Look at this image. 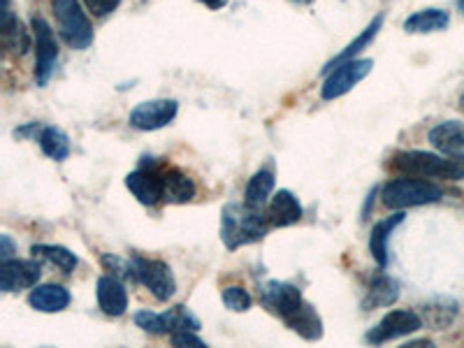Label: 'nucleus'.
Instances as JSON below:
<instances>
[{
    "label": "nucleus",
    "instance_id": "obj_36",
    "mask_svg": "<svg viewBox=\"0 0 464 348\" xmlns=\"http://www.w3.org/2000/svg\"><path fill=\"white\" fill-rule=\"evenodd\" d=\"M297 3H309V0H297Z\"/></svg>",
    "mask_w": 464,
    "mask_h": 348
},
{
    "label": "nucleus",
    "instance_id": "obj_20",
    "mask_svg": "<svg viewBox=\"0 0 464 348\" xmlns=\"http://www.w3.org/2000/svg\"><path fill=\"white\" fill-rule=\"evenodd\" d=\"M404 221V211H397L392 214L391 218H385V221L376 223L372 227V235H370V251L374 256L376 265L379 267H385L388 265V242H391V235L395 232V227Z\"/></svg>",
    "mask_w": 464,
    "mask_h": 348
},
{
    "label": "nucleus",
    "instance_id": "obj_10",
    "mask_svg": "<svg viewBox=\"0 0 464 348\" xmlns=\"http://www.w3.org/2000/svg\"><path fill=\"white\" fill-rule=\"evenodd\" d=\"M33 33H35V82L37 86H47L58 61L56 37L43 16L33 19Z\"/></svg>",
    "mask_w": 464,
    "mask_h": 348
},
{
    "label": "nucleus",
    "instance_id": "obj_7",
    "mask_svg": "<svg viewBox=\"0 0 464 348\" xmlns=\"http://www.w3.org/2000/svg\"><path fill=\"white\" fill-rule=\"evenodd\" d=\"M260 302H263L275 316H279L285 325H288V323L302 312V306L306 304L300 288L284 284V281H269V284H265L263 288H260Z\"/></svg>",
    "mask_w": 464,
    "mask_h": 348
},
{
    "label": "nucleus",
    "instance_id": "obj_4",
    "mask_svg": "<svg viewBox=\"0 0 464 348\" xmlns=\"http://www.w3.org/2000/svg\"><path fill=\"white\" fill-rule=\"evenodd\" d=\"M58 33L72 49H86L93 43V28L82 10L80 0H52Z\"/></svg>",
    "mask_w": 464,
    "mask_h": 348
},
{
    "label": "nucleus",
    "instance_id": "obj_11",
    "mask_svg": "<svg viewBox=\"0 0 464 348\" xmlns=\"http://www.w3.org/2000/svg\"><path fill=\"white\" fill-rule=\"evenodd\" d=\"M43 276V267L35 260H3L0 263V290L16 293L24 288H35Z\"/></svg>",
    "mask_w": 464,
    "mask_h": 348
},
{
    "label": "nucleus",
    "instance_id": "obj_14",
    "mask_svg": "<svg viewBox=\"0 0 464 348\" xmlns=\"http://www.w3.org/2000/svg\"><path fill=\"white\" fill-rule=\"evenodd\" d=\"M98 304L107 316H123L128 309V290L123 281L114 275H105L98 279Z\"/></svg>",
    "mask_w": 464,
    "mask_h": 348
},
{
    "label": "nucleus",
    "instance_id": "obj_25",
    "mask_svg": "<svg viewBox=\"0 0 464 348\" xmlns=\"http://www.w3.org/2000/svg\"><path fill=\"white\" fill-rule=\"evenodd\" d=\"M288 327L293 333L300 334L302 339H306V342H318V339L323 337V321L309 302H306V304L302 306V312L288 323Z\"/></svg>",
    "mask_w": 464,
    "mask_h": 348
},
{
    "label": "nucleus",
    "instance_id": "obj_35",
    "mask_svg": "<svg viewBox=\"0 0 464 348\" xmlns=\"http://www.w3.org/2000/svg\"><path fill=\"white\" fill-rule=\"evenodd\" d=\"M458 5H459V10H462V14H464V0H458Z\"/></svg>",
    "mask_w": 464,
    "mask_h": 348
},
{
    "label": "nucleus",
    "instance_id": "obj_28",
    "mask_svg": "<svg viewBox=\"0 0 464 348\" xmlns=\"http://www.w3.org/2000/svg\"><path fill=\"white\" fill-rule=\"evenodd\" d=\"M455 309L458 306L453 302H441V304H428L422 309L425 314V321L434 327V330H443L446 325H450V321L455 318Z\"/></svg>",
    "mask_w": 464,
    "mask_h": 348
},
{
    "label": "nucleus",
    "instance_id": "obj_34",
    "mask_svg": "<svg viewBox=\"0 0 464 348\" xmlns=\"http://www.w3.org/2000/svg\"><path fill=\"white\" fill-rule=\"evenodd\" d=\"M200 3H205V5L209 7V10H221V7L226 5L227 0H200Z\"/></svg>",
    "mask_w": 464,
    "mask_h": 348
},
{
    "label": "nucleus",
    "instance_id": "obj_29",
    "mask_svg": "<svg viewBox=\"0 0 464 348\" xmlns=\"http://www.w3.org/2000/svg\"><path fill=\"white\" fill-rule=\"evenodd\" d=\"M221 300H223V304H226L227 309L235 314L248 312V309H251V304H254L251 295H248L244 288H239V285H227V288H223Z\"/></svg>",
    "mask_w": 464,
    "mask_h": 348
},
{
    "label": "nucleus",
    "instance_id": "obj_1",
    "mask_svg": "<svg viewBox=\"0 0 464 348\" xmlns=\"http://www.w3.org/2000/svg\"><path fill=\"white\" fill-rule=\"evenodd\" d=\"M265 207H251L246 202H232L221 214V239L230 251L246 244L260 242L272 227Z\"/></svg>",
    "mask_w": 464,
    "mask_h": 348
},
{
    "label": "nucleus",
    "instance_id": "obj_26",
    "mask_svg": "<svg viewBox=\"0 0 464 348\" xmlns=\"http://www.w3.org/2000/svg\"><path fill=\"white\" fill-rule=\"evenodd\" d=\"M31 251H33V256H35V258L49 260V263L56 265L58 269H63V275H72L74 267L80 265L77 256H74L70 248L56 246V244H35Z\"/></svg>",
    "mask_w": 464,
    "mask_h": 348
},
{
    "label": "nucleus",
    "instance_id": "obj_3",
    "mask_svg": "<svg viewBox=\"0 0 464 348\" xmlns=\"http://www.w3.org/2000/svg\"><path fill=\"white\" fill-rule=\"evenodd\" d=\"M381 198H383V205L388 209H409V207L439 202L443 198V190L428 179L401 174L400 179H392L383 186Z\"/></svg>",
    "mask_w": 464,
    "mask_h": 348
},
{
    "label": "nucleus",
    "instance_id": "obj_21",
    "mask_svg": "<svg viewBox=\"0 0 464 348\" xmlns=\"http://www.w3.org/2000/svg\"><path fill=\"white\" fill-rule=\"evenodd\" d=\"M397 297H400V284L392 276L379 275L364 293L362 309L372 312V309H379V306H391L395 304Z\"/></svg>",
    "mask_w": 464,
    "mask_h": 348
},
{
    "label": "nucleus",
    "instance_id": "obj_17",
    "mask_svg": "<svg viewBox=\"0 0 464 348\" xmlns=\"http://www.w3.org/2000/svg\"><path fill=\"white\" fill-rule=\"evenodd\" d=\"M70 293L63 288V285H56V284H44V285H35L28 297L31 306L35 312H43V314H58L68 309L70 304Z\"/></svg>",
    "mask_w": 464,
    "mask_h": 348
},
{
    "label": "nucleus",
    "instance_id": "obj_30",
    "mask_svg": "<svg viewBox=\"0 0 464 348\" xmlns=\"http://www.w3.org/2000/svg\"><path fill=\"white\" fill-rule=\"evenodd\" d=\"M102 265H105V267L110 269V275L119 276V279H132V281H135L130 260H128V263H126V260L116 258V256L105 254V256H102Z\"/></svg>",
    "mask_w": 464,
    "mask_h": 348
},
{
    "label": "nucleus",
    "instance_id": "obj_2",
    "mask_svg": "<svg viewBox=\"0 0 464 348\" xmlns=\"http://www.w3.org/2000/svg\"><path fill=\"white\" fill-rule=\"evenodd\" d=\"M392 169L406 177H420V179H446L459 181L464 179V159L458 156H446V153H428V151H404L392 159Z\"/></svg>",
    "mask_w": 464,
    "mask_h": 348
},
{
    "label": "nucleus",
    "instance_id": "obj_8",
    "mask_svg": "<svg viewBox=\"0 0 464 348\" xmlns=\"http://www.w3.org/2000/svg\"><path fill=\"white\" fill-rule=\"evenodd\" d=\"M422 327V318L418 316L411 309H395V312L385 314L370 333H367V343H374V346H381V343H388L392 339L406 337V334L418 333Z\"/></svg>",
    "mask_w": 464,
    "mask_h": 348
},
{
    "label": "nucleus",
    "instance_id": "obj_23",
    "mask_svg": "<svg viewBox=\"0 0 464 348\" xmlns=\"http://www.w3.org/2000/svg\"><path fill=\"white\" fill-rule=\"evenodd\" d=\"M449 24H450L449 12L422 10L406 19L404 31L406 33H437V31H443V28H449Z\"/></svg>",
    "mask_w": 464,
    "mask_h": 348
},
{
    "label": "nucleus",
    "instance_id": "obj_33",
    "mask_svg": "<svg viewBox=\"0 0 464 348\" xmlns=\"http://www.w3.org/2000/svg\"><path fill=\"white\" fill-rule=\"evenodd\" d=\"M14 254V242L10 239V235H3L0 237V260H10Z\"/></svg>",
    "mask_w": 464,
    "mask_h": 348
},
{
    "label": "nucleus",
    "instance_id": "obj_9",
    "mask_svg": "<svg viewBox=\"0 0 464 348\" xmlns=\"http://www.w3.org/2000/svg\"><path fill=\"white\" fill-rule=\"evenodd\" d=\"M372 68H374V61H370V58H360V61L353 58V61L337 65L333 72L327 74L325 84H323V101H334V98L346 95L348 91L353 89L355 84H360L372 72Z\"/></svg>",
    "mask_w": 464,
    "mask_h": 348
},
{
    "label": "nucleus",
    "instance_id": "obj_5",
    "mask_svg": "<svg viewBox=\"0 0 464 348\" xmlns=\"http://www.w3.org/2000/svg\"><path fill=\"white\" fill-rule=\"evenodd\" d=\"M132 275L135 281H140L142 285H147L151 290V295L159 302L172 300V295L177 293V281H174L172 269L163 260H149L142 256H132Z\"/></svg>",
    "mask_w": 464,
    "mask_h": 348
},
{
    "label": "nucleus",
    "instance_id": "obj_19",
    "mask_svg": "<svg viewBox=\"0 0 464 348\" xmlns=\"http://www.w3.org/2000/svg\"><path fill=\"white\" fill-rule=\"evenodd\" d=\"M163 200L169 202V205H184V202H190L196 198V184L181 169L169 168L163 174Z\"/></svg>",
    "mask_w": 464,
    "mask_h": 348
},
{
    "label": "nucleus",
    "instance_id": "obj_13",
    "mask_svg": "<svg viewBox=\"0 0 464 348\" xmlns=\"http://www.w3.org/2000/svg\"><path fill=\"white\" fill-rule=\"evenodd\" d=\"M126 188L130 190L132 196L138 198V202L142 205L153 207L163 200V174H159L156 169H135L126 177Z\"/></svg>",
    "mask_w": 464,
    "mask_h": 348
},
{
    "label": "nucleus",
    "instance_id": "obj_31",
    "mask_svg": "<svg viewBox=\"0 0 464 348\" xmlns=\"http://www.w3.org/2000/svg\"><path fill=\"white\" fill-rule=\"evenodd\" d=\"M84 5L89 7L91 14L98 16V19H102V16L111 14L116 7L121 5V0H84Z\"/></svg>",
    "mask_w": 464,
    "mask_h": 348
},
{
    "label": "nucleus",
    "instance_id": "obj_12",
    "mask_svg": "<svg viewBox=\"0 0 464 348\" xmlns=\"http://www.w3.org/2000/svg\"><path fill=\"white\" fill-rule=\"evenodd\" d=\"M177 110H179L177 101H149L135 107L128 121L138 130H160L174 121Z\"/></svg>",
    "mask_w": 464,
    "mask_h": 348
},
{
    "label": "nucleus",
    "instance_id": "obj_18",
    "mask_svg": "<svg viewBox=\"0 0 464 348\" xmlns=\"http://www.w3.org/2000/svg\"><path fill=\"white\" fill-rule=\"evenodd\" d=\"M267 217L272 227H288L302 218V205L290 190H279L275 193L267 207Z\"/></svg>",
    "mask_w": 464,
    "mask_h": 348
},
{
    "label": "nucleus",
    "instance_id": "obj_27",
    "mask_svg": "<svg viewBox=\"0 0 464 348\" xmlns=\"http://www.w3.org/2000/svg\"><path fill=\"white\" fill-rule=\"evenodd\" d=\"M37 142L43 147L49 159L53 160H65L70 156V140L63 130H58L53 126H44L37 135Z\"/></svg>",
    "mask_w": 464,
    "mask_h": 348
},
{
    "label": "nucleus",
    "instance_id": "obj_22",
    "mask_svg": "<svg viewBox=\"0 0 464 348\" xmlns=\"http://www.w3.org/2000/svg\"><path fill=\"white\" fill-rule=\"evenodd\" d=\"M381 26H383V14H376L374 22H372L370 26L364 28V31L360 33V35L355 37L353 43L348 44V47L343 49L342 53H337V58H333V61H330V63H327L325 68H323V74H330L334 68H337V65L346 63V61H353V58L358 56V53L362 52V49H367L372 43H374V37L379 35Z\"/></svg>",
    "mask_w": 464,
    "mask_h": 348
},
{
    "label": "nucleus",
    "instance_id": "obj_6",
    "mask_svg": "<svg viewBox=\"0 0 464 348\" xmlns=\"http://www.w3.org/2000/svg\"><path fill=\"white\" fill-rule=\"evenodd\" d=\"M135 325L142 327L144 333L149 334H174L181 333V330L198 333L200 330V321L190 314L188 306H174V309L165 314L144 309V312L135 314Z\"/></svg>",
    "mask_w": 464,
    "mask_h": 348
},
{
    "label": "nucleus",
    "instance_id": "obj_24",
    "mask_svg": "<svg viewBox=\"0 0 464 348\" xmlns=\"http://www.w3.org/2000/svg\"><path fill=\"white\" fill-rule=\"evenodd\" d=\"M272 190H275V174L269 169H260L248 179L246 190H244V202L251 207H265Z\"/></svg>",
    "mask_w": 464,
    "mask_h": 348
},
{
    "label": "nucleus",
    "instance_id": "obj_32",
    "mask_svg": "<svg viewBox=\"0 0 464 348\" xmlns=\"http://www.w3.org/2000/svg\"><path fill=\"white\" fill-rule=\"evenodd\" d=\"M169 342L172 346H190V348H207V343L198 337L196 333H190V330H181V333L169 334Z\"/></svg>",
    "mask_w": 464,
    "mask_h": 348
},
{
    "label": "nucleus",
    "instance_id": "obj_15",
    "mask_svg": "<svg viewBox=\"0 0 464 348\" xmlns=\"http://www.w3.org/2000/svg\"><path fill=\"white\" fill-rule=\"evenodd\" d=\"M430 144L446 156L464 159V123L443 121L430 130Z\"/></svg>",
    "mask_w": 464,
    "mask_h": 348
},
{
    "label": "nucleus",
    "instance_id": "obj_16",
    "mask_svg": "<svg viewBox=\"0 0 464 348\" xmlns=\"http://www.w3.org/2000/svg\"><path fill=\"white\" fill-rule=\"evenodd\" d=\"M0 33H3V44L12 56H24L31 49V35L26 26L10 12V5H3V22H0Z\"/></svg>",
    "mask_w": 464,
    "mask_h": 348
}]
</instances>
